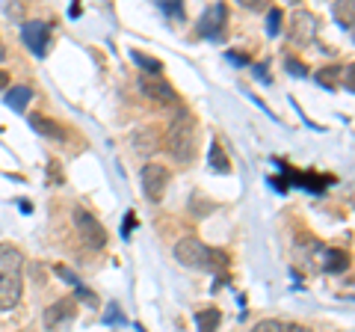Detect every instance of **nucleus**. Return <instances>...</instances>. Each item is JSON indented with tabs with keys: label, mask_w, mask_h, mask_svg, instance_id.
Returning <instances> with one entry per match:
<instances>
[{
	"label": "nucleus",
	"mask_w": 355,
	"mask_h": 332,
	"mask_svg": "<svg viewBox=\"0 0 355 332\" xmlns=\"http://www.w3.org/2000/svg\"><path fill=\"white\" fill-rule=\"evenodd\" d=\"M287 69L296 72V74H305V65L302 63H293V60H287Z\"/></svg>",
	"instance_id": "24"
},
{
	"label": "nucleus",
	"mask_w": 355,
	"mask_h": 332,
	"mask_svg": "<svg viewBox=\"0 0 355 332\" xmlns=\"http://www.w3.org/2000/svg\"><path fill=\"white\" fill-rule=\"evenodd\" d=\"M74 226H77V231H80V238H83V243L89 249H104L107 247L104 226L98 223L89 211H83V208H74Z\"/></svg>",
	"instance_id": "4"
},
{
	"label": "nucleus",
	"mask_w": 355,
	"mask_h": 332,
	"mask_svg": "<svg viewBox=\"0 0 355 332\" xmlns=\"http://www.w3.org/2000/svg\"><path fill=\"white\" fill-rule=\"evenodd\" d=\"M347 90L352 92V65H349V69H347Z\"/></svg>",
	"instance_id": "27"
},
{
	"label": "nucleus",
	"mask_w": 355,
	"mask_h": 332,
	"mask_svg": "<svg viewBox=\"0 0 355 332\" xmlns=\"http://www.w3.org/2000/svg\"><path fill=\"white\" fill-rule=\"evenodd\" d=\"M166 151L178 163H187L196 158V122L190 113H178L166 131Z\"/></svg>",
	"instance_id": "3"
},
{
	"label": "nucleus",
	"mask_w": 355,
	"mask_h": 332,
	"mask_svg": "<svg viewBox=\"0 0 355 332\" xmlns=\"http://www.w3.org/2000/svg\"><path fill=\"white\" fill-rule=\"evenodd\" d=\"M6 57V51H3V42H0V60H3Z\"/></svg>",
	"instance_id": "28"
},
{
	"label": "nucleus",
	"mask_w": 355,
	"mask_h": 332,
	"mask_svg": "<svg viewBox=\"0 0 355 332\" xmlns=\"http://www.w3.org/2000/svg\"><path fill=\"white\" fill-rule=\"evenodd\" d=\"M166 187H169V169L166 166H157V163H148L146 169H142V190L151 202H160Z\"/></svg>",
	"instance_id": "6"
},
{
	"label": "nucleus",
	"mask_w": 355,
	"mask_h": 332,
	"mask_svg": "<svg viewBox=\"0 0 355 332\" xmlns=\"http://www.w3.org/2000/svg\"><path fill=\"white\" fill-rule=\"evenodd\" d=\"M157 6L163 9L166 15H172V18H184V6H181V3H175V0H160Z\"/></svg>",
	"instance_id": "18"
},
{
	"label": "nucleus",
	"mask_w": 355,
	"mask_h": 332,
	"mask_svg": "<svg viewBox=\"0 0 355 332\" xmlns=\"http://www.w3.org/2000/svg\"><path fill=\"white\" fill-rule=\"evenodd\" d=\"M225 18H228L225 3H214L202 15V21H198V33L207 36V39H219L222 36V27H225Z\"/></svg>",
	"instance_id": "8"
},
{
	"label": "nucleus",
	"mask_w": 355,
	"mask_h": 332,
	"mask_svg": "<svg viewBox=\"0 0 355 332\" xmlns=\"http://www.w3.org/2000/svg\"><path fill=\"white\" fill-rule=\"evenodd\" d=\"M270 33L275 36V33H282V9H270Z\"/></svg>",
	"instance_id": "20"
},
{
	"label": "nucleus",
	"mask_w": 355,
	"mask_h": 332,
	"mask_svg": "<svg viewBox=\"0 0 355 332\" xmlns=\"http://www.w3.org/2000/svg\"><path fill=\"white\" fill-rule=\"evenodd\" d=\"M57 276H60V279H65V282H69V285H74V288H80V285H83V282H80V279H77V276H74L71 270H65V267H62V264H57Z\"/></svg>",
	"instance_id": "21"
},
{
	"label": "nucleus",
	"mask_w": 355,
	"mask_h": 332,
	"mask_svg": "<svg viewBox=\"0 0 355 332\" xmlns=\"http://www.w3.org/2000/svg\"><path fill=\"white\" fill-rule=\"evenodd\" d=\"M77 297H80V300H86L89 306H98V297H95L92 291H89L86 285H80V288H77Z\"/></svg>",
	"instance_id": "22"
},
{
	"label": "nucleus",
	"mask_w": 355,
	"mask_h": 332,
	"mask_svg": "<svg viewBox=\"0 0 355 332\" xmlns=\"http://www.w3.org/2000/svg\"><path fill=\"white\" fill-rule=\"evenodd\" d=\"M30 125H33V131H39V134H44V137H62V131L44 116H33Z\"/></svg>",
	"instance_id": "16"
},
{
	"label": "nucleus",
	"mask_w": 355,
	"mask_h": 332,
	"mask_svg": "<svg viewBox=\"0 0 355 332\" xmlns=\"http://www.w3.org/2000/svg\"><path fill=\"white\" fill-rule=\"evenodd\" d=\"M207 166H210L214 172H228V158H225V151H222L219 142H214V146H210V151H207Z\"/></svg>",
	"instance_id": "15"
},
{
	"label": "nucleus",
	"mask_w": 355,
	"mask_h": 332,
	"mask_svg": "<svg viewBox=\"0 0 355 332\" xmlns=\"http://www.w3.org/2000/svg\"><path fill=\"white\" fill-rule=\"evenodd\" d=\"M9 86V77H6V72H0V90H6Z\"/></svg>",
	"instance_id": "26"
},
{
	"label": "nucleus",
	"mask_w": 355,
	"mask_h": 332,
	"mask_svg": "<svg viewBox=\"0 0 355 332\" xmlns=\"http://www.w3.org/2000/svg\"><path fill=\"white\" fill-rule=\"evenodd\" d=\"M137 142H139V151H142V154H148V151L157 149V134H139Z\"/></svg>",
	"instance_id": "19"
},
{
	"label": "nucleus",
	"mask_w": 355,
	"mask_h": 332,
	"mask_svg": "<svg viewBox=\"0 0 355 332\" xmlns=\"http://www.w3.org/2000/svg\"><path fill=\"white\" fill-rule=\"evenodd\" d=\"M30 98H33L30 86H12V90L6 92V104L12 107V110H18V113H21V110L27 107V101H30Z\"/></svg>",
	"instance_id": "14"
},
{
	"label": "nucleus",
	"mask_w": 355,
	"mask_h": 332,
	"mask_svg": "<svg viewBox=\"0 0 355 332\" xmlns=\"http://www.w3.org/2000/svg\"><path fill=\"white\" fill-rule=\"evenodd\" d=\"M133 226H137V219H133V214H125V226H121V235H130V231H133Z\"/></svg>",
	"instance_id": "23"
},
{
	"label": "nucleus",
	"mask_w": 355,
	"mask_h": 332,
	"mask_svg": "<svg viewBox=\"0 0 355 332\" xmlns=\"http://www.w3.org/2000/svg\"><path fill=\"white\" fill-rule=\"evenodd\" d=\"M175 258L190 270H222L225 267V256L219 249L205 247L198 238H184L175 243Z\"/></svg>",
	"instance_id": "2"
},
{
	"label": "nucleus",
	"mask_w": 355,
	"mask_h": 332,
	"mask_svg": "<svg viewBox=\"0 0 355 332\" xmlns=\"http://www.w3.org/2000/svg\"><path fill=\"white\" fill-rule=\"evenodd\" d=\"M130 60L137 63V65H142V69H146L148 74H160V72H163V65H160L157 60L146 57V53H142V51H130Z\"/></svg>",
	"instance_id": "17"
},
{
	"label": "nucleus",
	"mask_w": 355,
	"mask_h": 332,
	"mask_svg": "<svg viewBox=\"0 0 355 332\" xmlns=\"http://www.w3.org/2000/svg\"><path fill=\"white\" fill-rule=\"evenodd\" d=\"M71 317H74V300H60L44 312V326H48V332H57L60 326L69 324Z\"/></svg>",
	"instance_id": "9"
},
{
	"label": "nucleus",
	"mask_w": 355,
	"mask_h": 332,
	"mask_svg": "<svg viewBox=\"0 0 355 332\" xmlns=\"http://www.w3.org/2000/svg\"><path fill=\"white\" fill-rule=\"evenodd\" d=\"M21 33H24V42H27V48L33 53H39V57L48 53V42H51V27L48 24H42V21H30V24L21 27Z\"/></svg>",
	"instance_id": "7"
},
{
	"label": "nucleus",
	"mask_w": 355,
	"mask_h": 332,
	"mask_svg": "<svg viewBox=\"0 0 355 332\" xmlns=\"http://www.w3.org/2000/svg\"><path fill=\"white\" fill-rule=\"evenodd\" d=\"M317 33V21L311 13H296L293 15V42H299V45H305V42L314 39Z\"/></svg>",
	"instance_id": "10"
},
{
	"label": "nucleus",
	"mask_w": 355,
	"mask_h": 332,
	"mask_svg": "<svg viewBox=\"0 0 355 332\" xmlns=\"http://www.w3.org/2000/svg\"><path fill=\"white\" fill-rule=\"evenodd\" d=\"M228 60H231V63H237V65H243V63H249L246 57H240V53H228Z\"/></svg>",
	"instance_id": "25"
},
{
	"label": "nucleus",
	"mask_w": 355,
	"mask_h": 332,
	"mask_svg": "<svg viewBox=\"0 0 355 332\" xmlns=\"http://www.w3.org/2000/svg\"><path fill=\"white\" fill-rule=\"evenodd\" d=\"M21 291H24V256L9 243H0V308L15 306Z\"/></svg>",
	"instance_id": "1"
},
{
	"label": "nucleus",
	"mask_w": 355,
	"mask_h": 332,
	"mask_svg": "<svg viewBox=\"0 0 355 332\" xmlns=\"http://www.w3.org/2000/svg\"><path fill=\"white\" fill-rule=\"evenodd\" d=\"M139 92L146 95V98H151V101L163 104V107H169V104H175V101H178L175 90L163 81L160 74H142V77H139Z\"/></svg>",
	"instance_id": "5"
},
{
	"label": "nucleus",
	"mask_w": 355,
	"mask_h": 332,
	"mask_svg": "<svg viewBox=\"0 0 355 332\" xmlns=\"http://www.w3.org/2000/svg\"><path fill=\"white\" fill-rule=\"evenodd\" d=\"M347 252L343 249H323V270L329 273H340L343 267H347Z\"/></svg>",
	"instance_id": "13"
},
{
	"label": "nucleus",
	"mask_w": 355,
	"mask_h": 332,
	"mask_svg": "<svg viewBox=\"0 0 355 332\" xmlns=\"http://www.w3.org/2000/svg\"><path fill=\"white\" fill-rule=\"evenodd\" d=\"M252 332H311V329L299 324H284V320H261V324L252 326Z\"/></svg>",
	"instance_id": "11"
},
{
	"label": "nucleus",
	"mask_w": 355,
	"mask_h": 332,
	"mask_svg": "<svg viewBox=\"0 0 355 332\" xmlns=\"http://www.w3.org/2000/svg\"><path fill=\"white\" fill-rule=\"evenodd\" d=\"M219 320H222V315H219V308H202V312L196 315V326H198V332H216V326H219Z\"/></svg>",
	"instance_id": "12"
}]
</instances>
